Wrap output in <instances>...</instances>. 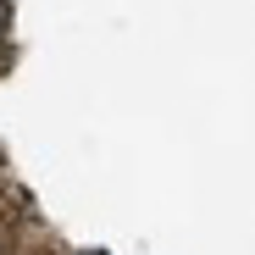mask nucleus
<instances>
[{
	"label": "nucleus",
	"instance_id": "obj_1",
	"mask_svg": "<svg viewBox=\"0 0 255 255\" xmlns=\"http://www.w3.org/2000/svg\"><path fill=\"white\" fill-rule=\"evenodd\" d=\"M0 33H6V0H0Z\"/></svg>",
	"mask_w": 255,
	"mask_h": 255
}]
</instances>
